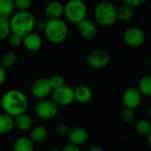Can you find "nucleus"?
I'll use <instances>...</instances> for the list:
<instances>
[{"label":"nucleus","mask_w":151,"mask_h":151,"mask_svg":"<svg viewBox=\"0 0 151 151\" xmlns=\"http://www.w3.org/2000/svg\"><path fill=\"white\" fill-rule=\"evenodd\" d=\"M29 106L28 98L20 90L11 89L6 92L1 98V107L5 113L15 116L26 112Z\"/></svg>","instance_id":"1"},{"label":"nucleus","mask_w":151,"mask_h":151,"mask_svg":"<svg viewBox=\"0 0 151 151\" xmlns=\"http://www.w3.org/2000/svg\"><path fill=\"white\" fill-rule=\"evenodd\" d=\"M17 60H18V57H17V54L15 52H7L1 58V63L0 64H1L6 69L10 68H13L16 64Z\"/></svg>","instance_id":"24"},{"label":"nucleus","mask_w":151,"mask_h":151,"mask_svg":"<svg viewBox=\"0 0 151 151\" xmlns=\"http://www.w3.org/2000/svg\"><path fill=\"white\" fill-rule=\"evenodd\" d=\"M116 16L117 20L121 22L131 21L134 16V8L124 4L116 9Z\"/></svg>","instance_id":"22"},{"label":"nucleus","mask_w":151,"mask_h":151,"mask_svg":"<svg viewBox=\"0 0 151 151\" xmlns=\"http://www.w3.org/2000/svg\"><path fill=\"white\" fill-rule=\"evenodd\" d=\"M51 86L52 87V90L58 87H60L65 85V78L62 77L61 75H53L49 78Z\"/></svg>","instance_id":"29"},{"label":"nucleus","mask_w":151,"mask_h":151,"mask_svg":"<svg viewBox=\"0 0 151 151\" xmlns=\"http://www.w3.org/2000/svg\"><path fill=\"white\" fill-rule=\"evenodd\" d=\"M14 128V117L7 113L0 114V134H7Z\"/></svg>","instance_id":"18"},{"label":"nucleus","mask_w":151,"mask_h":151,"mask_svg":"<svg viewBox=\"0 0 151 151\" xmlns=\"http://www.w3.org/2000/svg\"><path fill=\"white\" fill-rule=\"evenodd\" d=\"M88 151H104V149H103L101 147L95 145V146L91 147L89 148V150H88Z\"/></svg>","instance_id":"36"},{"label":"nucleus","mask_w":151,"mask_h":151,"mask_svg":"<svg viewBox=\"0 0 151 151\" xmlns=\"http://www.w3.org/2000/svg\"><path fill=\"white\" fill-rule=\"evenodd\" d=\"M59 106L52 101L43 99L40 100L34 108L36 116L42 120H50L58 113Z\"/></svg>","instance_id":"6"},{"label":"nucleus","mask_w":151,"mask_h":151,"mask_svg":"<svg viewBox=\"0 0 151 151\" xmlns=\"http://www.w3.org/2000/svg\"><path fill=\"white\" fill-rule=\"evenodd\" d=\"M124 4L135 8V7L144 5L147 2V0H124Z\"/></svg>","instance_id":"33"},{"label":"nucleus","mask_w":151,"mask_h":151,"mask_svg":"<svg viewBox=\"0 0 151 151\" xmlns=\"http://www.w3.org/2000/svg\"><path fill=\"white\" fill-rule=\"evenodd\" d=\"M137 88L140 92L142 96L151 97V76H142L138 82Z\"/></svg>","instance_id":"20"},{"label":"nucleus","mask_w":151,"mask_h":151,"mask_svg":"<svg viewBox=\"0 0 151 151\" xmlns=\"http://www.w3.org/2000/svg\"><path fill=\"white\" fill-rule=\"evenodd\" d=\"M44 13L47 20L60 19L64 14V6L60 1L52 0L45 6Z\"/></svg>","instance_id":"15"},{"label":"nucleus","mask_w":151,"mask_h":151,"mask_svg":"<svg viewBox=\"0 0 151 151\" xmlns=\"http://www.w3.org/2000/svg\"><path fill=\"white\" fill-rule=\"evenodd\" d=\"M67 136H68V142L80 146V145L85 144L87 141L89 134L86 128L81 127V126H77L69 130Z\"/></svg>","instance_id":"13"},{"label":"nucleus","mask_w":151,"mask_h":151,"mask_svg":"<svg viewBox=\"0 0 151 151\" xmlns=\"http://www.w3.org/2000/svg\"><path fill=\"white\" fill-rule=\"evenodd\" d=\"M22 45L29 52H35L41 49L43 45V40L38 34L32 31L22 37Z\"/></svg>","instance_id":"14"},{"label":"nucleus","mask_w":151,"mask_h":151,"mask_svg":"<svg viewBox=\"0 0 151 151\" xmlns=\"http://www.w3.org/2000/svg\"><path fill=\"white\" fill-rule=\"evenodd\" d=\"M44 32L47 40L52 44H60L68 37L67 24L60 19L47 20Z\"/></svg>","instance_id":"4"},{"label":"nucleus","mask_w":151,"mask_h":151,"mask_svg":"<svg viewBox=\"0 0 151 151\" xmlns=\"http://www.w3.org/2000/svg\"><path fill=\"white\" fill-rule=\"evenodd\" d=\"M136 132L143 136H147L151 132V123L147 119H140L136 123Z\"/></svg>","instance_id":"26"},{"label":"nucleus","mask_w":151,"mask_h":151,"mask_svg":"<svg viewBox=\"0 0 151 151\" xmlns=\"http://www.w3.org/2000/svg\"><path fill=\"white\" fill-rule=\"evenodd\" d=\"M63 15L68 22L78 24L86 19L87 6L83 0H68L64 6Z\"/></svg>","instance_id":"5"},{"label":"nucleus","mask_w":151,"mask_h":151,"mask_svg":"<svg viewBox=\"0 0 151 151\" xmlns=\"http://www.w3.org/2000/svg\"><path fill=\"white\" fill-rule=\"evenodd\" d=\"M147 143H148L149 146L151 147V132L147 135Z\"/></svg>","instance_id":"38"},{"label":"nucleus","mask_w":151,"mask_h":151,"mask_svg":"<svg viewBox=\"0 0 151 151\" xmlns=\"http://www.w3.org/2000/svg\"><path fill=\"white\" fill-rule=\"evenodd\" d=\"M52 100L58 106H68L75 101L74 89L68 86H62L52 92Z\"/></svg>","instance_id":"7"},{"label":"nucleus","mask_w":151,"mask_h":151,"mask_svg":"<svg viewBox=\"0 0 151 151\" xmlns=\"http://www.w3.org/2000/svg\"><path fill=\"white\" fill-rule=\"evenodd\" d=\"M142 94L136 87L127 88L122 96V101L125 108H130L135 109L138 108L142 101Z\"/></svg>","instance_id":"11"},{"label":"nucleus","mask_w":151,"mask_h":151,"mask_svg":"<svg viewBox=\"0 0 151 151\" xmlns=\"http://www.w3.org/2000/svg\"><path fill=\"white\" fill-rule=\"evenodd\" d=\"M34 144L29 137L22 136L14 141L13 149L14 151H34Z\"/></svg>","instance_id":"19"},{"label":"nucleus","mask_w":151,"mask_h":151,"mask_svg":"<svg viewBox=\"0 0 151 151\" xmlns=\"http://www.w3.org/2000/svg\"><path fill=\"white\" fill-rule=\"evenodd\" d=\"M95 21L103 27H111L117 22L116 8L108 0L100 2L94 10Z\"/></svg>","instance_id":"3"},{"label":"nucleus","mask_w":151,"mask_h":151,"mask_svg":"<svg viewBox=\"0 0 151 151\" xmlns=\"http://www.w3.org/2000/svg\"><path fill=\"white\" fill-rule=\"evenodd\" d=\"M109 2H115V1H117V0H108Z\"/></svg>","instance_id":"41"},{"label":"nucleus","mask_w":151,"mask_h":151,"mask_svg":"<svg viewBox=\"0 0 151 151\" xmlns=\"http://www.w3.org/2000/svg\"><path fill=\"white\" fill-rule=\"evenodd\" d=\"M45 23L46 22L43 19H39V20H36V26L35 28L38 29L39 30H44L45 27Z\"/></svg>","instance_id":"35"},{"label":"nucleus","mask_w":151,"mask_h":151,"mask_svg":"<svg viewBox=\"0 0 151 151\" xmlns=\"http://www.w3.org/2000/svg\"><path fill=\"white\" fill-rule=\"evenodd\" d=\"M14 3L17 11H29L32 6V0H14Z\"/></svg>","instance_id":"27"},{"label":"nucleus","mask_w":151,"mask_h":151,"mask_svg":"<svg viewBox=\"0 0 151 151\" xmlns=\"http://www.w3.org/2000/svg\"><path fill=\"white\" fill-rule=\"evenodd\" d=\"M48 151H61V149L59 148L57 146H52V147H51L48 149Z\"/></svg>","instance_id":"37"},{"label":"nucleus","mask_w":151,"mask_h":151,"mask_svg":"<svg viewBox=\"0 0 151 151\" xmlns=\"http://www.w3.org/2000/svg\"><path fill=\"white\" fill-rule=\"evenodd\" d=\"M123 39L124 44L129 47L137 48L143 45L145 41V33L139 27H130L124 31Z\"/></svg>","instance_id":"9"},{"label":"nucleus","mask_w":151,"mask_h":151,"mask_svg":"<svg viewBox=\"0 0 151 151\" xmlns=\"http://www.w3.org/2000/svg\"><path fill=\"white\" fill-rule=\"evenodd\" d=\"M6 79V70L0 64V86L4 84Z\"/></svg>","instance_id":"34"},{"label":"nucleus","mask_w":151,"mask_h":151,"mask_svg":"<svg viewBox=\"0 0 151 151\" xmlns=\"http://www.w3.org/2000/svg\"><path fill=\"white\" fill-rule=\"evenodd\" d=\"M87 62L93 68H104L110 62V55L104 49H94L88 54Z\"/></svg>","instance_id":"8"},{"label":"nucleus","mask_w":151,"mask_h":151,"mask_svg":"<svg viewBox=\"0 0 151 151\" xmlns=\"http://www.w3.org/2000/svg\"><path fill=\"white\" fill-rule=\"evenodd\" d=\"M60 149H61V151H82L79 146L70 143V142L62 146V147Z\"/></svg>","instance_id":"32"},{"label":"nucleus","mask_w":151,"mask_h":151,"mask_svg":"<svg viewBox=\"0 0 151 151\" xmlns=\"http://www.w3.org/2000/svg\"><path fill=\"white\" fill-rule=\"evenodd\" d=\"M148 115H149V118L151 119V106L149 108V110H148Z\"/></svg>","instance_id":"39"},{"label":"nucleus","mask_w":151,"mask_h":151,"mask_svg":"<svg viewBox=\"0 0 151 151\" xmlns=\"http://www.w3.org/2000/svg\"><path fill=\"white\" fill-rule=\"evenodd\" d=\"M75 93V101L79 103H87L91 101L93 97V92L91 88L87 86L81 85L74 89Z\"/></svg>","instance_id":"16"},{"label":"nucleus","mask_w":151,"mask_h":151,"mask_svg":"<svg viewBox=\"0 0 151 151\" xmlns=\"http://www.w3.org/2000/svg\"><path fill=\"white\" fill-rule=\"evenodd\" d=\"M47 135H48L47 130L44 126L38 125L31 129L29 133V138L32 139L34 143H42L46 139Z\"/></svg>","instance_id":"21"},{"label":"nucleus","mask_w":151,"mask_h":151,"mask_svg":"<svg viewBox=\"0 0 151 151\" xmlns=\"http://www.w3.org/2000/svg\"><path fill=\"white\" fill-rule=\"evenodd\" d=\"M14 10V0H0V16L1 17H11Z\"/></svg>","instance_id":"23"},{"label":"nucleus","mask_w":151,"mask_h":151,"mask_svg":"<svg viewBox=\"0 0 151 151\" xmlns=\"http://www.w3.org/2000/svg\"><path fill=\"white\" fill-rule=\"evenodd\" d=\"M77 25L78 31L79 35L86 40L93 39L97 35V27L96 24L91 20L85 19L82 22H78Z\"/></svg>","instance_id":"12"},{"label":"nucleus","mask_w":151,"mask_h":151,"mask_svg":"<svg viewBox=\"0 0 151 151\" xmlns=\"http://www.w3.org/2000/svg\"><path fill=\"white\" fill-rule=\"evenodd\" d=\"M69 127L67 124L65 123H60L55 126V132L60 135V136H65L68 135V132H69Z\"/></svg>","instance_id":"31"},{"label":"nucleus","mask_w":151,"mask_h":151,"mask_svg":"<svg viewBox=\"0 0 151 151\" xmlns=\"http://www.w3.org/2000/svg\"><path fill=\"white\" fill-rule=\"evenodd\" d=\"M121 118L124 123H132L135 119V111L133 109L124 108V109L121 113Z\"/></svg>","instance_id":"28"},{"label":"nucleus","mask_w":151,"mask_h":151,"mask_svg":"<svg viewBox=\"0 0 151 151\" xmlns=\"http://www.w3.org/2000/svg\"><path fill=\"white\" fill-rule=\"evenodd\" d=\"M9 21L12 33L22 37L32 32L36 26V18L29 11H17L11 15Z\"/></svg>","instance_id":"2"},{"label":"nucleus","mask_w":151,"mask_h":151,"mask_svg":"<svg viewBox=\"0 0 151 151\" xmlns=\"http://www.w3.org/2000/svg\"><path fill=\"white\" fill-rule=\"evenodd\" d=\"M31 94L38 100L46 99L52 92L50 80L47 78H40L35 80L30 88Z\"/></svg>","instance_id":"10"},{"label":"nucleus","mask_w":151,"mask_h":151,"mask_svg":"<svg viewBox=\"0 0 151 151\" xmlns=\"http://www.w3.org/2000/svg\"><path fill=\"white\" fill-rule=\"evenodd\" d=\"M14 126L22 132L29 131L32 127V119L26 112L19 114L14 116Z\"/></svg>","instance_id":"17"},{"label":"nucleus","mask_w":151,"mask_h":151,"mask_svg":"<svg viewBox=\"0 0 151 151\" xmlns=\"http://www.w3.org/2000/svg\"><path fill=\"white\" fill-rule=\"evenodd\" d=\"M7 38H8L10 45L13 47H18L22 45V37H21L17 34L11 33Z\"/></svg>","instance_id":"30"},{"label":"nucleus","mask_w":151,"mask_h":151,"mask_svg":"<svg viewBox=\"0 0 151 151\" xmlns=\"http://www.w3.org/2000/svg\"><path fill=\"white\" fill-rule=\"evenodd\" d=\"M149 67H150V68H151V57H150V59H149Z\"/></svg>","instance_id":"40"},{"label":"nucleus","mask_w":151,"mask_h":151,"mask_svg":"<svg viewBox=\"0 0 151 151\" xmlns=\"http://www.w3.org/2000/svg\"><path fill=\"white\" fill-rule=\"evenodd\" d=\"M12 33L10 21L7 17L0 16V40H4Z\"/></svg>","instance_id":"25"}]
</instances>
